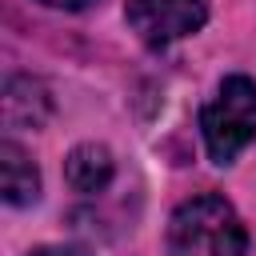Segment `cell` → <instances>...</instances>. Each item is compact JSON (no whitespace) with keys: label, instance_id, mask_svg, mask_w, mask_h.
Segmentation results:
<instances>
[{"label":"cell","instance_id":"6da1fadb","mask_svg":"<svg viewBox=\"0 0 256 256\" xmlns=\"http://www.w3.org/2000/svg\"><path fill=\"white\" fill-rule=\"evenodd\" d=\"M244 224L236 216V208L216 196H192L172 212L168 224V252L172 256H244Z\"/></svg>","mask_w":256,"mask_h":256},{"label":"cell","instance_id":"7a4b0ae2","mask_svg":"<svg viewBox=\"0 0 256 256\" xmlns=\"http://www.w3.org/2000/svg\"><path fill=\"white\" fill-rule=\"evenodd\" d=\"M204 148L216 164H232L256 140V80L228 76L200 116Z\"/></svg>","mask_w":256,"mask_h":256},{"label":"cell","instance_id":"3957f363","mask_svg":"<svg viewBox=\"0 0 256 256\" xmlns=\"http://www.w3.org/2000/svg\"><path fill=\"white\" fill-rule=\"evenodd\" d=\"M204 20H208L204 0H128V24L152 48L200 32Z\"/></svg>","mask_w":256,"mask_h":256},{"label":"cell","instance_id":"277c9868","mask_svg":"<svg viewBox=\"0 0 256 256\" xmlns=\"http://www.w3.org/2000/svg\"><path fill=\"white\" fill-rule=\"evenodd\" d=\"M52 116V96L32 76H12L4 84V124L8 128H40Z\"/></svg>","mask_w":256,"mask_h":256},{"label":"cell","instance_id":"5b68a950","mask_svg":"<svg viewBox=\"0 0 256 256\" xmlns=\"http://www.w3.org/2000/svg\"><path fill=\"white\" fill-rule=\"evenodd\" d=\"M0 188H4V200L16 208H24L40 196V172L16 140L0 144Z\"/></svg>","mask_w":256,"mask_h":256},{"label":"cell","instance_id":"8992f818","mask_svg":"<svg viewBox=\"0 0 256 256\" xmlns=\"http://www.w3.org/2000/svg\"><path fill=\"white\" fill-rule=\"evenodd\" d=\"M64 176H68V184H72L76 192H84V196L104 192L108 180H112V156H108V148H100V144H80V148H72L68 160H64Z\"/></svg>","mask_w":256,"mask_h":256},{"label":"cell","instance_id":"52a82bcc","mask_svg":"<svg viewBox=\"0 0 256 256\" xmlns=\"http://www.w3.org/2000/svg\"><path fill=\"white\" fill-rule=\"evenodd\" d=\"M40 4H48V8H68V12H80V8H88V4H96V0H40Z\"/></svg>","mask_w":256,"mask_h":256},{"label":"cell","instance_id":"ba28073f","mask_svg":"<svg viewBox=\"0 0 256 256\" xmlns=\"http://www.w3.org/2000/svg\"><path fill=\"white\" fill-rule=\"evenodd\" d=\"M32 256H88V252H80V248H36Z\"/></svg>","mask_w":256,"mask_h":256}]
</instances>
